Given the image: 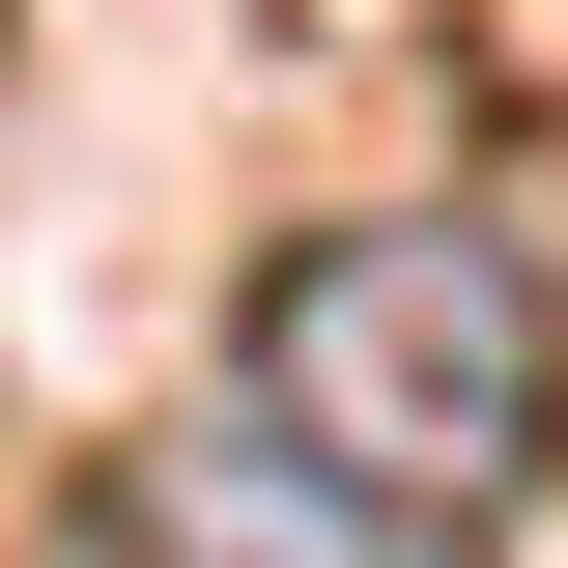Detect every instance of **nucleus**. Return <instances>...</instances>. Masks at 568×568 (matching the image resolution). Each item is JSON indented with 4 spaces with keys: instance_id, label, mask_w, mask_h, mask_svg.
Here are the masks:
<instances>
[{
    "instance_id": "obj_1",
    "label": "nucleus",
    "mask_w": 568,
    "mask_h": 568,
    "mask_svg": "<svg viewBox=\"0 0 568 568\" xmlns=\"http://www.w3.org/2000/svg\"><path fill=\"white\" fill-rule=\"evenodd\" d=\"M256 426L342 511H398V540H484L568 455V313H540L511 227H313L256 284Z\"/></svg>"
},
{
    "instance_id": "obj_2",
    "label": "nucleus",
    "mask_w": 568,
    "mask_h": 568,
    "mask_svg": "<svg viewBox=\"0 0 568 568\" xmlns=\"http://www.w3.org/2000/svg\"><path fill=\"white\" fill-rule=\"evenodd\" d=\"M114 568H398V511H342L313 455H142Z\"/></svg>"
}]
</instances>
